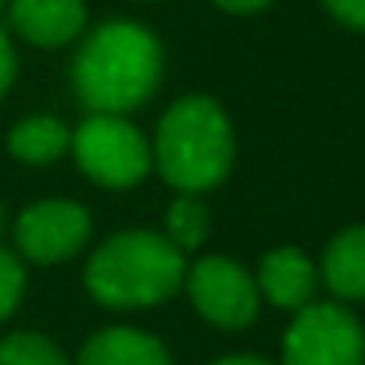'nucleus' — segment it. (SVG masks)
<instances>
[{
	"label": "nucleus",
	"mask_w": 365,
	"mask_h": 365,
	"mask_svg": "<svg viewBox=\"0 0 365 365\" xmlns=\"http://www.w3.org/2000/svg\"><path fill=\"white\" fill-rule=\"evenodd\" d=\"M215 365H269V361L251 358V354H233V358H222V361H215Z\"/></svg>",
	"instance_id": "6ab92c4d"
},
{
	"label": "nucleus",
	"mask_w": 365,
	"mask_h": 365,
	"mask_svg": "<svg viewBox=\"0 0 365 365\" xmlns=\"http://www.w3.org/2000/svg\"><path fill=\"white\" fill-rule=\"evenodd\" d=\"M154 158L165 182L182 194L219 187L233 165V129L226 111L212 97L175 101L158 125Z\"/></svg>",
	"instance_id": "f03ea898"
},
{
	"label": "nucleus",
	"mask_w": 365,
	"mask_h": 365,
	"mask_svg": "<svg viewBox=\"0 0 365 365\" xmlns=\"http://www.w3.org/2000/svg\"><path fill=\"white\" fill-rule=\"evenodd\" d=\"M22 290H26V272H22L19 258L0 247V322L19 308Z\"/></svg>",
	"instance_id": "2eb2a0df"
},
{
	"label": "nucleus",
	"mask_w": 365,
	"mask_h": 365,
	"mask_svg": "<svg viewBox=\"0 0 365 365\" xmlns=\"http://www.w3.org/2000/svg\"><path fill=\"white\" fill-rule=\"evenodd\" d=\"M315 283H319V272L312 265V258L297 247H279V251H269L262 258V269H258V290L276 304V308H304L315 294Z\"/></svg>",
	"instance_id": "1a4fd4ad"
},
{
	"label": "nucleus",
	"mask_w": 365,
	"mask_h": 365,
	"mask_svg": "<svg viewBox=\"0 0 365 365\" xmlns=\"http://www.w3.org/2000/svg\"><path fill=\"white\" fill-rule=\"evenodd\" d=\"M215 4L226 8V11H233V15H255V11L269 8L272 0H215Z\"/></svg>",
	"instance_id": "a211bd4d"
},
{
	"label": "nucleus",
	"mask_w": 365,
	"mask_h": 365,
	"mask_svg": "<svg viewBox=\"0 0 365 365\" xmlns=\"http://www.w3.org/2000/svg\"><path fill=\"white\" fill-rule=\"evenodd\" d=\"M287 365H365V329L340 304H304L283 340Z\"/></svg>",
	"instance_id": "39448f33"
},
{
	"label": "nucleus",
	"mask_w": 365,
	"mask_h": 365,
	"mask_svg": "<svg viewBox=\"0 0 365 365\" xmlns=\"http://www.w3.org/2000/svg\"><path fill=\"white\" fill-rule=\"evenodd\" d=\"M161 43L136 22H104L76 54L72 83L79 101L97 115L140 108L161 83Z\"/></svg>",
	"instance_id": "f257e3e1"
},
{
	"label": "nucleus",
	"mask_w": 365,
	"mask_h": 365,
	"mask_svg": "<svg viewBox=\"0 0 365 365\" xmlns=\"http://www.w3.org/2000/svg\"><path fill=\"white\" fill-rule=\"evenodd\" d=\"M0 365H68V358L40 333H11L0 340Z\"/></svg>",
	"instance_id": "4468645a"
},
{
	"label": "nucleus",
	"mask_w": 365,
	"mask_h": 365,
	"mask_svg": "<svg viewBox=\"0 0 365 365\" xmlns=\"http://www.w3.org/2000/svg\"><path fill=\"white\" fill-rule=\"evenodd\" d=\"M190 297L197 304V312L226 329H240L247 322H255L258 315V287L247 276L244 265H237L233 258H201L190 276H187Z\"/></svg>",
	"instance_id": "423d86ee"
},
{
	"label": "nucleus",
	"mask_w": 365,
	"mask_h": 365,
	"mask_svg": "<svg viewBox=\"0 0 365 365\" xmlns=\"http://www.w3.org/2000/svg\"><path fill=\"white\" fill-rule=\"evenodd\" d=\"M322 279L344 301H365V226L340 230L322 255Z\"/></svg>",
	"instance_id": "9b49d317"
},
{
	"label": "nucleus",
	"mask_w": 365,
	"mask_h": 365,
	"mask_svg": "<svg viewBox=\"0 0 365 365\" xmlns=\"http://www.w3.org/2000/svg\"><path fill=\"white\" fill-rule=\"evenodd\" d=\"M165 226H168V240H172L179 251H194V247L205 244V237H208V212H205V205H201L194 194H182V197L168 208Z\"/></svg>",
	"instance_id": "ddd939ff"
},
{
	"label": "nucleus",
	"mask_w": 365,
	"mask_h": 365,
	"mask_svg": "<svg viewBox=\"0 0 365 365\" xmlns=\"http://www.w3.org/2000/svg\"><path fill=\"white\" fill-rule=\"evenodd\" d=\"M8 147H11V154H15L19 161H26V165H47V161L61 158V154L72 147V136H68V129H65L58 118L36 115V118H26V122H19V125L11 129Z\"/></svg>",
	"instance_id": "f8f14e48"
},
{
	"label": "nucleus",
	"mask_w": 365,
	"mask_h": 365,
	"mask_svg": "<svg viewBox=\"0 0 365 365\" xmlns=\"http://www.w3.org/2000/svg\"><path fill=\"white\" fill-rule=\"evenodd\" d=\"M0 230H4V208H0Z\"/></svg>",
	"instance_id": "aec40b11"
},
{
	"label": "nucleus",
	"mask_w": 365,
	"mask_h": 365,
	"mask_svg": "<svg viewBox=\"0 0 365 365\" xmlns=\"http://www.w3.org/2000/svg\"><path fill=\"white\" fill-rule=\"evenodd\" d=\"M72 150H76L79 168L93 182L111 190L133 187L150 168V147L143 133L122 115H90L76 129Z\"/></svg>",
	"instance_id": "20e7f679"
},
{
	"label": "nucleus",
	"mask_w": 365,
	"mask_h": 365,
	"mask_svg": "<svg viewBox=\"0 0 365 365\" xmlns=\"http://www.w3.org/2000/svg\"><path fill=\"white\" fill-rule=\"evenodd\" d=\"M326 11L344 22L347 29H361L365 33V0H322Z\"/></svg>",
	"instance_id": "dca6fc26"
},
{
	"label": "nucleus",
	"mask_w": 365,
	"mask_h": 365,
	"mask_svg": "<svg viewBox=\"0 0 365 365\" xmlns=\"http://www.w3.org/2000/svg\"><path fill=\"white\" fill-rule=\"evenodd\" d=\"M15 29L36 47H61L83 33L86 4L83 0H15Z\"/></svg>",
	"instance_id": "6e6552de"
},
{
	"label": "nucleus",
	"mask_w": 365,
	"mask_h": 365,
	"mask_svg": "<svg viewBox=\"0 0 365 365\" xmlns=\"http://www.w3.org/2000/svg\"><path fill=\"white\" fill-rule=\"evenodd\" d=\"M187 276L182 251L147 230L111 237L86 265L90 294L108 308H143L172 297Z\"/></svg>",
	"instance_id": "7ed1b4c3"
},
{
	"label": "nucleus",
	"mask_w": 365,
	"mask_h": 365,
	"mask_svg": "<svg viewBox=\"0 0 365 365\" xmlns=\"http://www.w3.org/2000/svg\"><path fill=\"white\" fill-rule=\"evenodd\" d=\"M79 365H172V358L150 333L115 326L90 336L79 354Z\"/></svg>",
	"instance_id": "9d476101"
},
{
	"label": "nucleus",
	"mask_w": 365,
	"mask_h": 365,
	"mask_svg": "<svg viewBox=\"0 0 365 365\" xmlns=\"http://www.w3.org/2000/svg\"><path fill=\"white\" fill-rule=\"evenodd\" d=\"M0 4H4V0H0Z\"/></svg>",
	"instance_id": "412c9836"
},
{
	"label": "nucleus",
	"mask_w": 365,
	"mask_h": 365,
	"mask_svg": "<svg viewBox=\"0 0 365 365\" xmlns=\"http://www.w3.org/2000/svg\"><path fill=\"white\" fill-rule=\"evenodd\" d=\"M15 72H19V61H15V47L11 40L0 33V97L8 93V86L15 83Z\"/></svg>",
	"instance_id": "f3484780"
},
{
	"label": "nucleus",
	"mask_w": 365,
	"mask_h": 365,
	"mask_svg": "<svg viewBox=\"0 0 365 365\" xmlns=\"http://www.w3.org/2000/svg\"><path fill=\"white\" fill-rule=\"evenodd\" d=\"M15 240L22 255L40 265L65 262L90 240V215L83 205L72 201H40L22 212Z\"/></svg>",
	"instance_id": "0eeeda50"
}]
</instances>
